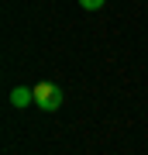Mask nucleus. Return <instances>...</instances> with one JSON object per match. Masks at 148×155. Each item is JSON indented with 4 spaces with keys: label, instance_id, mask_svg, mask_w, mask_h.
Here are the masks:
<instances>
[{
    "label": "nucleus",
    "instance_id": "obj_1",
    "mask_svg": "<svg viewBox=\"0 0 148 155\" xmlns=\"http://www.w3.org/2000/svg\"><path fill=\"white\" fill-rule=\"evenodd\" d=\"M35 104H38L41 110H59L62 90L55 86V83H38V86H35Z\"/></svg>",
    "mask_w": 148,
    "mask_h": 155
},
{
    "label": "nucleus",
    "instance_id": "obj_2",
    "mask_svg": "<svg viewBox=\"0 0 148 155\" xmlns=\"http://www.w3.org/2000/svg\"><path fill=\"white\" fill-rule=\"evenodd\" d=\"M35 100V86H14L11 90V104L14 107H28Z\"/></svg>",
    "mask_w": 148,
    "mask_h": 155
},
{
    "label": "nucleus",
    "instance_id": "obj_3",
    "mask_svg": "<svg viewBox=\"0 0 148 155\" xmlns=\"http://www.w3.org/2000/svg\"><path fill=\"white\" fill-rule=\"evenodd\" d=\"M107 0H79V7H86V11H100Z\"/></svg>",
    "mask_w": 148,
    "mask_h": 155
}]
</instances>
